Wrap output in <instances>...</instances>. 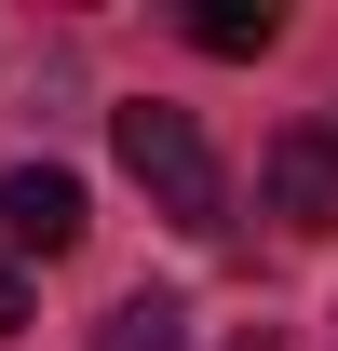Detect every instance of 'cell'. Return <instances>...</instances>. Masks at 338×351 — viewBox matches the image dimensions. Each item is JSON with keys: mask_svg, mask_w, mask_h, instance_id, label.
<instances>
[{"mask_svg": "<svg viewBox=\"0 0 338 351\" xmlns=\"http://www.w3.org/2000/svg\"><path fill=\"white\" fill-rule=\"evenodd\" d=\"M82 176L68 162H14L0 176V257H68V243H82Z\"/></svg>", "mask_w": 338, "mask_h": 351, "instance_id": "3", "label": "cell"}, {"mask_svg": "<svg viewBox=\"0 0 338 351\" xmlns=\"http://www.w3.org/2000/svg\"><path fill=\"white\" fill-rule=\"evenodd\" d=\"M95 351H190V311L176 298H122L109 324H95Z\"/></svg>", "mask_w": 338, "mask_h": 351, "instance_id": "5", "label": "cell"}, {"mask_svg": "<svg viewBox=\"0 0 338 351\" xmlns=\"http://www.w3.org/2000/svg\"><path fill=\"white\" fill-rule=\"evenodd\" d=\"M14 324H27V270L0 257V338H14Z\"/></svg>", "mask_w": 338, "mask_h": 351, "instance_id": "6", "label": "cell"}, {"mask_svg": "<svg viewBox=\"0 0 338 351\" xmlns=\"http://www.w3.org/2000/svg\"><path fill=\"white\" fill-rule=\"evenodd\" d=\"M257 217H284L297 243H325V230H338V122L271 135V162H257Z\"/></svg>", "mask_w": 338, "mask_h": 351, "instance_id": "2", "label": "cell"}, {"mask_svg": "<svg viewBox=\"0 0 338 351\" xmlns=\"http://www.w3.org/2000/svg\"><path fill=\"white\" fill-rule=\"evenodd\" d=\"M109 135H122V176L163 203L176 230H216V203H230V189H216V149H203V122H190V108L135 95V108H109Z\"/></svg>", "mask_w": 338, "mask_h": 351, "instance_id": "1", "label": "cell"}, {"mask_svg": "<svg viewBox=\"0 0 338 351\" xmlns=\"http://www.w3.org/2000/svg\"><path fill=\"white\" fill-rule=\"evenodd\" d=\"M190 41H203V54H271V41H284V14H271V0H203Z\"/></svg>", "mask_w": 338, "mask_h": 351, "instance_id": "4", "label": "cell"}, {"mask_svg": "<svg viewBox=\"0 0 338 351\" xmlns=\"http://www.w3.org/2000/svg\"><path fill=\"white\" fill-rule=\"evenodd\" d=\"M244 351H271V338H244Z\"/></svg>", "mask_w": 338, "mask_h": 351, "instance_id": "7", "label": "cell"}]
</instances>
